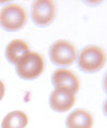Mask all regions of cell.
I'll return each instance as SVG.
<instances>
[{
	"label": "cell",
	"mask_w": 107,
	"mask_h": 128,
	"mask_svg": "<svg viewBox=\"0 0 107 128\" xmlns=\"http://www.w3.org/2000/svg\"><path fill=\"white\" fill-rule=\"evenodd\" d=\"M77 60V66L85 74H94L100 72L105 65L106 56L101 47L89 45L82 48Z\"/></svg>",
	"instance_id": "cell-1"
},
{
	"label": "cell",
	"mask_w": 107,
	"mask_h": 128,
	"mask_svg": "<svg viewBox=\"0 0 107 128\" xmlns=\"http://www.w3.org/2000/svg\"><path fill=\"white\" fill-rule=\"evenodd\" d=\"M49 60L55 66L65 68L71 66L77 59V50L72 43L64 40L53 43L50 46L49 51Z\"/></svg>",
	"instance_id": "cell-2"
},
{
	"label": "cell",
	"mask_w": 107,
	"mask_h": 128,
	"mask_svg": "<svg viewBox=\"0 0 107 128\" xmlns=\"http://www.w3.org/2000/svg\"><path fill=\"white\" fill-rule=\"evenodd\" d=\"M27 14L21 6L10 3L0 10V27L8 32L21 30L26 25Z\"/></svg>",
	"instance_id": "cell-3"
},
{
	"label": "cell",
	"mask_w": 107,
	"mask_h": 128,
	"mask_svg": "<svg viewBox=\"0 0 107 128\" xmlns=\"http://www.w3.org/2000/svg\"><path fill=\"white\" fill-rule=\"evenodd\" d=\"M44 60L38 52H29L15 64L17 76L24 80H33L44 70Z\"/></svg>",
	"instance_id": "cell-4"
},
{
	"label": "cell",
	"mask_w": 107,
	"mask_h": 128,
	"mask_svg": "<svg viewBox=\"0 0 107 128\" xmlns=\"http://www.w3.org/2000/svg\"><path fill=\"white\" fill-rule=\"evenodd\" d=\"M56 8L51 0H37L31 6V19L38 27H47L55 19Z\"/></svg>",
	"instance_id": "cell-5"
},
{
	"label": "cell",
	"mask_w": 107,
	"mask_h": 128,
	"mask_svg": "<svg viewBox=\"0 0 107 128\" xmlns=\"http://www.w3.org/2000/svg\"><path fill=\"white\" fill-rule=\"evenodd\" d=\"M75 93L66 88H57L49 96V107L55 112H66L74 106Z\"/></svg>",
	"instance_id": "cell-6"
},
{
	"label": "cell",
	"mask_w": 107,
	"mask_h": 128,
	"mask_svg": "<svg viewBox=\"0 0 107 128\" xmlns=\"http://www.w3.org/2000/svg\"><path fill=\"white\" fill-rule=\"evenodd\" d=\"M51 83L55 89L57 88H66L73 91L75 94L79 90V81L77 76L73 72L66 68H60L55 70L51 75Z\"/></svg>",
	"instance_id": "cell-7"
},
{
	"label": "cell",
	"mask_w": 107,
	"mask_h": 128,
	"mask_svg": "<svg viewBox=\"0 0 107 128\" xmlns=\"http://www.w3.org/2000/svg\"><path fill=\"white\" fill-rule=\"evenodd\" d=\"M65 126L66 128H92L93 118L88 111L76 109L68 115Z\"/></svg>",
	"instance_id": "cell-8"
},
{
	"label": "cell",
	"mask_w": 107,
	"mask_h": 128,
	"mask_svg": "<svg viewBox=\"0 0 107 128\" xmlns=\"http://www.w3.org/2000/svg\"><path fill=\"white\" fill-rule=\"evenodd\" d=\"M29 52V47L25 42L22 40H13L7 46L6 57L10 64L15 65L23 57H25Z\"/></svg>",
	"instance_id": "cell-9"
},
{
	"label": "cell",
	"mask_w": 107,
	"mask_h": 128,
	"mask_svg": "<svg viewBox=\"0 0 107 128\" xmlns=\"http://www.w3.org/2000/svg\"><path fill=\"white\" fill-rule=\"evenodd\" d=\"M28 124V116L23 111H12L2 120L1 128H25Z\"/></svg>",
	"instance_id": "cell-10"
},
{
	"label": "cell",
	"mask_w": 107,
	"mask_h": 128,
	"mask_svg": "<svg viewBox=\"0 0 107 128\" xmlns=\"http://www.w3.org/2000/svg\"><path fill=\"white\" fill-rule=\"evenodd\" d=\"M5 84H3V82L0 80V100L3 98V96H5Z\"/></svg>",
	"instance_id": "cell-11"
}]
</instances>
